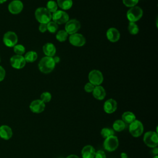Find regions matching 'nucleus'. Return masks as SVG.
Instances as JSON below:
<instances>
[{"mask_svg": "<svg viewBox=\"0 0 158 158\" xmlns=\"http://www.w3.org/2000/svg\"><path fill=\"white\" fill-rule=\"evenodd\" d=\"M120 157L121 158H127L128 157V155L125 152H122L120 154Z\"/></svg>", "mask_w": 158, "mask_h": 158, "instance_id": "nucleus-40", "label": "nucleus"}, {"mask_svg": "<svg viewBox=\"0 0 158 158\" xmlns=\"http://www.w3.org/2000/svg\"><path fill=\"white\" fill-rule=\"evenodd\" d=\"M46 9L49 11L51 14L55 12L58 9V6L57 4V2L53 0H49L48 1L46 4Z\"/></svg>", "mask_w": 158, "mask_h": 158, "instance_id": "nucleus-26", "label": "nucleus"}, {"mask_svg": "<svg viewBox=\"0 0 158 158\" xmlns=\"http://www.w3.org/2000/svg\"><path fill=\"white\" fill-rule=\"evenodd\" d=\"M89 82L94 86L101 85L104 81V77L102 72L98 70H92L88 74Z\"/></svg>", "mask_w": 158, "mask_h": 158, "instance_id": "nucleus-6", "label": "nucleus"}, {"mask_svg": "<svg viewBox=\"0 0 158 158\" xmlns=\"http://www.w3.org/2000/svg\"><path fill=\"white\" fill-rule=\"evenodd\" d=\"M43 51L46 56L54 57L56 52L55 45L51 43H47L43 46Z\"/></svg>", "mask_w": 158, "mask_h": 158, "instance_id": "nucleus-19", "label": "nucleus"}, {"mask_svg": "<svg viewBox=\"0 0 158 158\" xmlns=\"http://www.w3.org/2000/svg\"><path fill=\"white\" fill-rule=\"evenodd\" d=\"M2 41L6 46L12 48L17 44L18 36L15 32L8 31L4 35Z\"/></svg>", "mask_w": 158, "mask_h": 158, "instance_id": "nucleus-9", "label": "nucleus"}, {"mask_svg": "<svg viewBox=\"0 0 158 158\" xmlns=\"http://www.w3.org/2000/svg\"><path fill=\"white\" fill-rule=\"evenodd\" d=\"M106 37L109 41L112 43H115L119 40L120 38V34L117 28L111 27L107 30Z\"/></svg>", "mask_w": 158, "mask_h": 158, "instance_id": "nucleus-15", "label": "nucleus"}, {"mask_svg": "<svg viewBox=\"0 0 158 158\" xmlns=\"http://www.w3.org/2000/svg\"><path fill=\"white\" fill-rule=\"evenodd\" d=\"M128 30L131 35H136L139 32V27L135 22H129L128 25Z\"/></svg>", "mask_w": 158, "mask_h": 158, "instance_id": "nucleus-28", "label": "nucleus"}, {"mask_svg": "<svg viewBox=\"0 0 158 158\" xmlns=\"http://www.w3.org/2000/svg\"><path fill=\"white\" fill-rule=\"evenodd\" d=\"M10 63L13 68L15 69H21L25 67L27 62L23 56L15 54L10 57Z\"/></svg>", "mask_w": 158, "mask_h": 158, "instance_id": "nucleus-12", "label": "nucleus"}, {"mask_svg": "<svg viewBox=\"0 0 158 158\" xmlns=\"http://www.w3.org/2000/svg\"><path fill=\"white\" fill-rule=\"evenodd\" d=\"M13 49H14V52L17 55L22 56L25 52V48L24 46H23L22 44H17L13 47Z\"/></svg>", "mask_w": 158, "mask_h": 158, "instance_id": "nucleus-30", "label": "nucleus"}, {"mask_svg": "<svg viewBox=\"0 0 158 158\" xmlns=\"http://www.w3.org/2000/svg\"><path fill=\"white\" fill-rule=\"evenodd\" d=\"M66 158H80L78 156H77V155L75 154H70L69 156H68Z\"/></svg>", "mask_w": 158, "mask_h": 158, "instance_id": "nucleus-39", "label": "nucleus"}, {"mask_svg": "<svg viewBox=\"0 0 158 158\" xmlns=\"http://www.w3.org/2000/svg\"><path fill=\"white\" fill-rule=\"evenodd\" d=\"M12 1H14V0H12Z\"/></svg>", "mask_w": 158, "mask_h": 158, "instance_id": "nucleus-44", "label": "nucleus"}, {"mask_svg": "<svg viewBox=\"0 0 158 158\" xmlns=\"http://www.w3.org/2000/svg\"><path fill=\"white\" fill-rule=\"evenodd\" d=\"M56 63L52 57H43L38 63V69L43 73H49L55 68Z\"/></svg>", "mask_w": 158, "mask_h": 158, "instance_id": "nucleus-1", "label": "nucleus"}, {"mask_svg": "<svg viewBox=\"0 0 158 158\" xmlns=\"http://www.w3.org/2000/svg\"><path fill=\"white\" fill-rule=\"evenodd\" d=\"M138 1L139 0H122L123 4L128 7H132L135 6L138 4Z\"/></svg>", "mask_w": 158, "mask_h": 158, "instance_id": "nucleus-32", "label": "nucleus"}, {"mask_svg": "<svg viewBox=\"0 0 158 158\" xmlns=\"http://www.w3.org/2000/svg\"><path fill=\"white\" fill-rule=\"evenodd\" d=\"M126 123L122 120H116L112 125V129L117 132H120L125 130Z\"/></svg>", "mask_w": 158, "mask_h": 158, "instance_id": "nucleus-24", "label": "nucleus"}, {"mask_svg": "<svg viewBox=\"0 0 158 158\" xmlns=\"http://www.w3.org/2000/svg\"><path fill=\"white\" fill-rule=\"evenodd\" d=\"M94 158H106V155L103 151L99 150L95 152Z\"/></svg>", "mask_w": 158, "mask_h": 158, "instance_id": "nucleus-34", "label": "nucleus"}, {"mask_svg": "<svg viewBox=\"0 0 158 158\" xmlns=\"http://www.w3.org/2000/svg\"><path fill=\"white\" fill-rule=\"evenodd\" d=\"M23 8V4L20 0H14L8 5V10L12 14H20Z\"/></svg>", "mask_w": 158, "mask_h": 158, "instance_id": "nucleus-14", "label": "nucleus"}, {"mask_svg": "<svg viewBox=\"0 0 158 158\" xmlns=\"http://www.w3.org/2000/svg\"><path fill=\"white\" fill-rule=\"evenodd\" d=\"M151 152L155 156H157V154H158V149L157 147H155V148H153V149L151 151Z\"/></svg>", "mask_w": 158, "mask_h": 158, "instance_id": "nucleus-37", "label": "nucleus"}, {"mask_svg": "<svg viewBox=\"0 0 158 158\" xmlns=\"http://www.w3.org/2000/svg\"><path fill=\"white\" fill-rule=\"evenodd\" d=\"M114 133H115V131L110 128L105 127L102 128L101 131V135L104 138H106L109 136H113L114 135Z\"/></svg>", "mask_w": 158, "mask_h": 158, "instance_id": "nucleus-27", "label": "nucleus"}, {"mask_svg": "<svg viewBox=\"0 0 158 158\" xmlns=\"http://www.w3.org/2000/svg\"><path fill=\"white\" fill-rule=\"evenodd\" d=\"M0 62H1V57H0Z\"/></svg>", "mask_w": 158, "mask_h": 158, "instance_id": "nucleus-43", "label": "nucleus"}, {"mask_svg": "<svg viewBox=\"0 0 158 158\" xmlns=\"http://www.w3.org/2000/svg\"><path fill=\"white\" fill-rule=\"evenodd\" d=\"M69 41L72 45L77 47H81L86 43V39L84 36L78 33L70 35Z\"/></svg>", "mask_w": 158, "mask_h": 158, "instance_id": "nucleus-11", "label": "nucleus"}, {"mask_svg": "<svg viewBox=\"0 0 158 158\" xmlns=\"http://www.w3.org/2000/svg\"><path fill=\"white\" fill-rule=\"evenodd\" d=\"M96 151L91 145H86L81 149L82 158H94Z\"/></svg>", "mask_w": 158, "mask_h": 158, "instance_id": "nucleus-20", "label": "nucleus"}, {"mask_svg": "<svg viewBox=\"0 0 158 158\" xmlns=\"http://www.w3.org/2000/svg\"><path fill=\"white\" fill-rule=\"evenodd\" d=\"M117 103L115 99L112 98L106 100L103 106L104 110L107 114L114 113L117 110Z\"/></svg>", "mask_w": 158, "mask_h": 158, "instance_id": "nucleus-16", "label": "nucleus"}, {"mask_svg": "<svg viewBox=\"0 0 158 158\" xmlns=\"http://www.w3.org/2000/svg\"><path fill=\"white\" fill-rule=\"evenodd\" d=\"M57 4L62 10L70 9L73 6L72 0H57Z\"/></svg>", "mask_w": 158, "mask_h": 158, "instance_id": "nucleus-22", "label": "nucleus"}, {"mask_svg": "<svg viewBox=\"0 0 158 158\" xmlns=\"http://www.w3.org/2000/svg\"><path fill=\"white\" fill-rule=\"evenodd\" d=\"M6 76V71L0 65V81H2Z\"/></svg>", "mask_w": 158, "mask_h": 158, "instance_id": "nucleus-36", "label": "nucleus"}, {"mask_svg": "<svg viewBox=\"0 0 158 158\" xmlns=\"http://www.w3.org/2000/svg\"><path fill=\"white\" fill-rule=\"evenodd\" d=\"M127 158H128V157H127Z\"/></svg>", "mask_w": 158, "mask_h": 158, "instance_id": "nucleus-45", "label": "nucleus"}, {"mask_svg": "<svg viewBox=\"0 0 158 158\" xmlns=\"http://www.w3.org/2000/svg\"><path fill=\"white\" fill-rule=\"evenodd\" d=\"M143 15V9L139 6L130 7L127 12V18L130 22H136L139 20Z\"/></svg>", "mask_w": 158, "mask_h": 158, "instance_id": "nucleus-4", "label": "nucleus"}, {"mask_svg": "<svg viewBox=\"0 0 158 158\" xmlns=\"http://www.w3.org/2000/svg\"><path fill=\"white\" fill-rule=\"evenodd\" d=\"M53 57V59H54V60L56 64H57V63H59V62H60V58H59V57H58V56H54V57Z\"/></svg>", "mask_w": 158, "mask_h": 158, "instance_id": "nucleus-38", "label": "nucleus"}, {"mask_svg": "<svg viewBox=\"0 0 158 158\" xmlns=\"http://www.w3.org/2000/svg\"><path fill=\"white\" fill-rule=\"evenodd\" d=\"M58 25L54 21H50L47 23V31L51 33H56L58 31Z\"/></svg>", "mask_w": 158, "mask_h": 158, "instance_id": "nucleus-29", "label": "nucleus"}, {"mask_svg": "<svg viewBox=\"0 0 158 158\" xmlns=\"http://www.w3.org/2000/svg\"><path fill=\"white\" fill-rule=\"evenodd\" d=\"M26 62L31 63L35 62L38 58V54L36 52L34 51H30L25 53V56H23Z\"/></svg>", "mask_w": 158, "mask_h": 158, "instance_id": "nucleus-23", "label": "nucleus"}, {"mask_svg": "<svg viewBox=\"0 0 158 158\" xmlns=\"http://www.w3.org/2000/svg\"><path fill=\"white\" fill-rule=\"evenodd\" d=\"M39 31L41 33H44L47 31V24L46 23H40L39 25Z\"/></svg>", "mask_w": 158, "mask_h": 158, "instance_id": "nucleus-35", "label": "nucleus"}, {"mask_svg": "<svg viewBox=\"0 0 158 158\" xmlns=\"http://www.w3.org/2000/svg\"><path fill=\"white\" fill-rule=\"evenodd\" d=\"M65 24L64 30L70 35L77 33L81 27L80 22L77 19L69 20Z\"/></svg>", "mask_w": 158, "mask_h": 158, "instance_id": "nucleus-10", "label": "nucleus"}, {"mask_svg": "<svg viewBox=\"0 0 158 158\" xmlns=\"http://www.w3.org/2000/svg\"><path fill=\"white\" fill-rule=\"evenodd\" d=\"M46 105L41 100L35 99L33 100L30 104V110L35 114H40L44 110Z\"/></svg>", "mask_w": 158, "mask_h": 158, "instance_id": "nucleus-13", "label": "nucleus"}, {"mask_svg": "<svg viewBox=\"0 0 158 158\" xmlns=\"http://www.w3.org/2000/svg\"><path fill=\"white\" fill-rule=\"evenodd\" d=\"M12 135V130L10 127L6 125L0 127V138L5 140H8L11 138Z\"/></svg>", "mask_w": 158, "mask_h": 158, "instance_id": "nucleus-17", "label": "nucleus"}, {"mask_svg": "<svg viewBox=\"0 0 158 158\" xmlns=\"http://www.w3.org/2000/svg\"><path fill=\"white\" fill-rule=\"evenodd\" d=\"M152 158H158V156H154Z\"/></svg>", "mask_w": 158, "mask_h": 158, "instance_id": "nucleus-42", "label": "nucleus"}, {"mask_svg": "<svg viewBox=\"0 0 158 158\" xmlns=\"http://www.w3.org/2000/svg\"><path fill=\"white\" fill-rule=\"evenodd\" d=\"M118 144V139L117 137L115 135L105 138L103 143V146L104 149L109 152H112L115 151L117 149Z\"/></svg>", "mask_w": 158, "mask_h": 158, "instance_id": "nucleus-7", "label": "nucleus"}, {"mask_svg": "<svg viewBox=\"0 0 158 158\" xmlns=\"http://www.w3.org/2000/svg\"><path fill=\"white\" fill-rule=\"evenodd\" d=\"M143 141L144 144L151 148L157 147L158 145V135L157 131H149L144 134Z\"/></svg>", "mask_w": 158, "mask_h": 158, "instance_id": "nucleus-3", "label": "nucleus"}, {"mask_svg": "<svg viewBox=\"0 0 158 158\" xmlns=\"http://www.w3.org/2000/svg\"><path fill=\"white\" fill-rule=\"evenodd\" d=\"M35 17L40 23L47 24L52 20V14L48 11L46 7H38L36 9Z\"/></svg>", "mask_w": 158, "mask_h": 158, "instance_id": "nucleus-2", "label": "nucleus"}, {"mask_svg": "<svg viewBox=\"0 0 158 158\" xmlns=\"http://www.w3.org/2000/svg\"><path fill=\"white\" fill-rule=\"evenodd\" d=\"M129 132L133 137L137 138L142 135L144 131V127L141 122L138 120H135L129 124Z\"/></svg>", "mask_w": 158, "mask_h": 158, "instance_id": "nucleus-5", "label": "nucleus"}, {"mask_svg": "<svg viewBox=\"0 0 158 158\" xmlns=\"http://www.w3.org/2000/svg\"><path fill=\"white\" fill-rule=\"evenodd\" d=\"M94 87H95V86L94 85H93L90 82H88V83H86V85H85L84 89L86 93H92Z\"/></svg>", "mask_w": 158, "mask_h": 158, "instance_id": "nucleus-33", "label": "nucleus"}, {"mask_svg": "<svg viewBox=\"0 0 158 158\" xmlns=\"http://www.w3.org/2000/svg\"><path fill=\"white\" fill-rule=\"evenodd\" d=\"M136 120V115L134 113L130 111H127L122 114V120H123L125 123H131Z\"/></svg>", "mask_w": 158, "mask_h": 158, "instance_id": "nucleus-21", "label": "nucleus"}, {"mask_svg": "<svg viewBox=\"0 0 158 158\" xmlns=\"http://www.w3.org/2000/svg\"><path fill=\"white\" fill-rule=\"evenodd\" d=\"M92 94L93 97L97 100L104 99L106 95L105 89L101 85L95 86L93 91H92Z\"/></svg>", "mask_w": 158, "mask_h": 158, "instance_id": "nucleus-18", "label": "nucleus"}, {"mask_svg": "<svg viewBox=\"0 0 158 158\" xmlns=\"http://www.w3.org/2000/svg\"><path fill=\"white\" fill-rule=\"evenodd\" d=\"M51 94L48 91H44L42 93L40 96V100H41L44 103L49 102L51 100Z\"/></svg>", "mask_w": 158, "mask_h": 158, "instance_id": "nucleus-31", "label": "nucleus"}, {"mask_svg": "<svg viewBox=\"0 0 158 158\" xmlns=\"http://www.w3.org/2000/svg\"><path fill=\"white\" fill-rule=\"evenodd\" d=\"M52 20L58 25L65 23L69 20V14L64 10H57L52 14Z\"/></svg>", "mask_w": 158, "mask_h": 158, "instance_id": "nucleus-8", "label": "nucleus"}, {"mask_svg": "<svg viewBox=\"0 0 158 158\" xmlns=\"http://www.w3.org/2000/svg\"><path fill=\"white\" fill-rule=\"evenodd\" d=\"M68 33L64 30H58L56 34V38L59 42H64L66 41L68 38Z\"/></svg>", "mask_w": 158, "mask_h": 158, "instance_id": "nucleus-25", "label": "nucleus"}, {"mask_svg": "<svg viewBox=\"0 0 158 158\" xmlns=\"http://www.w3.org/2000/svg\"><path fill=\"white\" fill-rule=\"evenodd\" d=\"M6 1H7V0H0V4L4 3V2H5Z\"/></svg>", "mask_w": 158, "mask_h": 158, "instance_id": "nucleus-41", "label": "nucleus"}]
</instances>
